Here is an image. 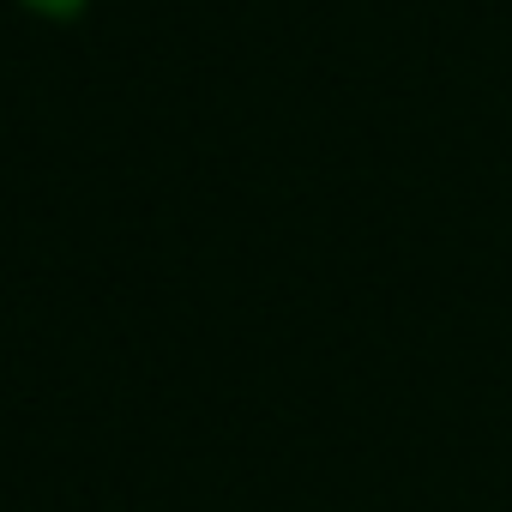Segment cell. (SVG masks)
<instances>
[{"mask_svg": "<svg viewBox=\"0 0 512 512\" xmlns=\"http://www.w3.org/2000/svg\"><path fill=\"white\" fill-rule=\"evenodd\" d=\"M31 7H43V13H73L79 0H31Z\"/></svg>", "mask_w": 512, "mask_h": 512, "instance_id": "cell-1", "label": "cell"}]
</instances>
